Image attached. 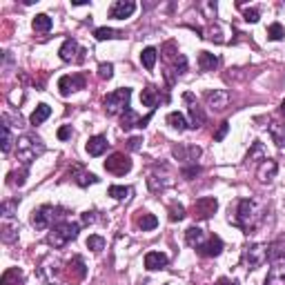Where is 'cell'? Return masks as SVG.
<instances>
[{"label": "cell", "mask_w": 285, "mask_h": 285, "mask_svg": "<svg viewBox=\"0 0 285 285\" xmlns=\"http://www.w3.org/2000/svg\"><path fill=\"white\" fill-rule=\"evenodd\" d=\"M183 98H185V103H189V116H192L189 127H192V129L201 127V125H203V123H205V114H203V110H201V107L194 103V96H192L189 91H187V94H185Z\"/></svg>", "instance_id": "18"}, {"label": "cell", "mask_w": 285, "mask_h": 285, "mask_svg": "<svg viewBox=\"0 0 285 285\" xmlns=\"http://www.w3.org/2000/svg\"><path fill=\"white\" fill-rule=\"evenodd\" d=\"M283 145H285V141H283Z\"/></svg>", "instance_id": "52"}, {"label": "cell", "mask_w": 285, "mask_h": 285, "mask_svg": "<svg viewBox=\"0 0 285 285\" xmlns=\"http://www.w3.org/2000/svg\"><path fill=\"white\" fill-rule=\"evenodd\" d=\"M227 132H230V123L223 121V123H221V127L216 129V134H214V141H216V143H221L223 138H225V134H227Z\"/></svg>", "instance_id": "44"}, {"label": "cell", "mask_w": 285, "mask_h": 285, "mask_svg": "<svg viewBox=\"0 0 285 285\" xmlns=\"http://www.w3.org/2000/svg\"><path fill=\"white\" fill-rule=\"evenodd\" d=\"M94 36H96V40L125 38V34H123V32H116V29H112V27H98V29H94Z\"/></svg>", "instance_id": "29"}, {"label": "cell", "mask_w": 285, "mask_h": 285, "mask_svg": "<svg viewBox=\"0 0 285 285\" xmlns=\"http://www.w3.org/2000/svg\"><path fill=\"white\" fill-rule=\"evenodd\" d=\"M67 272H69V281L71 283H78L87 276V267H85V261L80 256H74L69 263H67Z\"/></svg>", "instance_id": "15"}, {"label": "cell", "mask_w": 285, "mask_h": 285, "mask_svg": "<svg viewBox=\"0 0 285 285\" xmlns=\"http://www.w3.org/2000/svg\"><path fill=\"white\" fill-rule=\"evenodd\" d=\"M25 176H27V167H23L18 174L12 172V174H9V183H12V185H18V187H23V185H25Z\"/></svg>", "instance_id": "41"}, {"label": "cell", "mask_w": 285, "mask_h": 285, "mask_svg": "<svg viewBox=\"0 0 285 285\" xmlns=\"http://www.w3.org/2000/svg\"><path fill=\"white\" fill-rule=\"evenodd\" d=\"M138 123H141V118L136 116V112H134L132 107H129V110L121 116V127L125 129V132H129L132 127H138Z\"/></svg>", "instance_id": "31"}, {"label": "cell", "mask_w": 285, "mask_h": 285, "mask_svg": "<svg viewBox=\"0 0 285 285\" xmlns=\"http://www.w3.org/2000/svg\"><path fill=\"white\" fill-rule=\"evenodd\" d=\"M256 156L261 158V160H265V158H267V156H265V152H263V145L258 143V141L254 143V149H252L250 154H247V160H254V158H256Z\"/></svg>", "instance_id": "43"}, {"label": "cell", "mask_w": 285, "mask_h": 285, "mask_svg": "<svg viewBox=\"0 0 285 285\" xmlns=\"http://www.w3.org/2000/svg\"><path fill=\"white\" fill-rule=\"evenodd\" d=\"M98 76H101L103 80H110L112 76H114V65H112V63H103V65H98Z\"/></svg>", "instance_id": "42"}, {"label": "cell", "mask_w": 285, "mask_h": 285, "mask_svg": "<svg viewBox=\"0 0 285 285\" xmlns=\"http://www.w3.org/2000/svg\"><path fill=\"white\" fill-rule=\"evenodd\" d=\"M281 114H283V116H285V101L281 103Z\"/></svg>", "instance_id": "51"}, {"label": "cell", "mask_w": 285, "mask_h": 285, "mask_svg": "<svg viewBox=\"0 0 285 285\" xmlns=\"http://www.w3.org/2000/svg\"><path fill=\"white\" fill-rule=\"evenodd\" d=\"M269 263H272V267L267 272L265 285H285V256H276Z\"/></svg>", "instance_id": "9"}, {"label": "cell", "mask_w": 285, "mask_h": 285, "mask_svg": "<svg viewBox=\"0 0 285 285\" xmlns=\"http://www.w3.org/2000/svg\"><path fill=\"white\" fill-rule=\"evenodd\" d=\"M136 225L141 227L143 232H149V230H156L158 227V219L154 214H147V212H145V214H141L138 216V221H136Z\"/></svg>", "instance_id": "30"}, {"label": "cell", "mask_w": 285, "mask_h": 285, "mask_svg": "<svg viewBox=\"0 0 285 285\" xmlns=\"http://www.w3.org/2000/svg\"><path fill=\"white\" fill-rule=\"evenodd\" d=\"M85 89V78L80 74H71V76H60L58 80V91L60 96H69L71 91Z\"/></svg>", "instance_id": "11"}, {"label": "cell", "mask_w": 285, "mask_h": 285, "mask_svg": "<svg viewBox=\"0 0 285 285\" xmlns=\"http://www.w3.org/2000/svg\"><path fill=\"white\" fill-rule=\"evenodd\" d=\"M43 154H45L43 138L34 136V134H23V136L18 138V158L23 160L25 165H29L32 160L43 156Z\"/></svg>", "instance_id": "4"}, {"label": "cell", "mask_w": 285, "mask_h": 285, "mask_svg": "<svg viewBox=\"0 0 285 285\" xmlns=\"http://www.w3.org/2000/svg\"><path fill=\"white\" fill-rule=\"evenodd\" d=\"M105 169L110 174H116V176H125L129 169H132V158L123 152H114L110 158L105 160Z\"/></svg>", "instance_id": "8"}, {"label": "cell", "mask_w": 285, "mask_h": 285, "mask_svg": "<svg viewBox=\"0 0 285 285\" xmlns=\"http://www.w3.org/2000/svg\"><path fill=\"white\" fill-rule=\"evenodd\" d=\"M267 38L269 40H283L285 38V27L281 23H272L267 27Z\"/></svg>", "instance_id": "37"}, {"label": "cell", "mask_w": 285, "mask_h": 285, "mask_svg": "<svg viewBox=\"0 0 285 285\" xmlns=\"http://www.w3.org/2000/svg\"><path fill=\"white\" fill-rule=\"evenodd\" d=\"M23 283V272L18 267H9L0 278V285H20Z\"/></svg>", "instance_id": "26"}, {"label": "cell", "mask_w": 285, "mask_h": 285, "mask_svg": "<svg viewBox=\"0 0 285 285\" xmlns=\"http://www.w3.org/2000/svg\"><path fill=\"white\" fill-rule=\"evenodd\" d=\"M74 180L80 185V187H87V185H91V183H98V176L89 174V172H82L80 167H76L74 169Z\"/></svg>", "instance_id": "32"}, {"label": "cell", "mask_w": 285, "mask_h": 285, "mask_svg": "<svg viewBox=\"0 0 285 285\" xmlns=\"http://www.w3.org/2000/svg\"><path fill=\"white\" fill-rule=\"evenodd\" d=\"M87 247H89L91 252H103L105 250V238L98 236V234H91L87 238Z\"/></svg>", "instance_id": "39"}, {"label": "cell", "mask_w": 285, "mask_h": 285, "mask_svg": "<svg viewBox=\"0 0 285 285\" xmlns=\"http://www.w3.org/2000/svg\"><path fill=\"white\" fill-rule=\"evenodd\" d=\"M276 172H278L276 160L265 158V160H261V165H258V169H256V178L261 180V183H269V180H274Z\"/></svg>", "instance_id": "14"}, {"label": "cell", "mask_w": 285, "mask_h": 285, "mask_svg": "<svg viewBox=\"0 0 285 285\" xmlns=\"http://www.w3.org/2000/svg\"><path fill=\"white\" fill-rule=\"evenodd\" d=\"M34 29L36 32H40V34H47L49 29H51V18L47 16V14H38V16L34 18Z\"/></svg>", "instance_id": "33"}, {"label": "cell", "mask_w": 285, "mask_h": 285, "mask_svg": "<svg viewBox=\"0 0 285 285\" xmlns=\"http://www.w3.org/2000/svg\"><path fill=\"white\" fill-rule=\"evenodd\" d=\"M219 285H238L236 281H230V278H219Z\"/></svg>", "instance_id": "50"}, {"label": "cell", "mask_w": 285, "mask_h": 285, "mask_svg": "<svg viewBox=\"0 0 285 285\" xmlns=\"http://www.w3.org/2000/svg\"><path fill=\"white\" fill-rule=\"evenodd\" d=\"M78 232H80V225L78 223H71V221H63L58 223V225H54L49 230L47 234V243L54 250H60V247H65L69 241H74V238H78Z\"/></svg>", "instance_id": "3"}, {"label": "cell", "mask_w": 285, "mask_h": 285, "mask_svg": "<svg viewBox=\"0 0 285 285\" xmlns=\"http://www.w3.org/2000/svg\"><path fill=\"white\" fill-rule=\"evenodd\" d=\"M167 125H169V127H174V129H178V132H185V129L189 127V123L185 121L183 114L172 112V114H167Z\"/></svg>", "instance_id": "28"}, {"label": "cell", "mask_w": 285, "mask_h": 285, "mask_svg": "<svg viewBox=\"0 0 285 285\" xmlns=\"http://www.w3.org/2000/svg\"><path fill=\"white\" fill-rule=\"evenodd\" d=\"M96 221V212H85L82 214V225H89V223Z\"/></svg>", "instance_id": "49"}, {"label": "cell", "mask_w": 285, "mask_h": 285, "mask_svg": "<svg viewBox=\"0 0 285 285\" xmlns=\"http://www.w3.org/2000/svg\"><path fill=\"white\" fill-rule=\"evenodd\" d=\"M147 185H149V189H152V192H163V189H167L169 185H172V178L163 180V178H158V176H149Z\"/></svg>", "instance_id": "36"}, {"label": "cell", "mask_w": 285, "mask_h": 285, "mask_svg": "<svg viewBox=\"0 0 285 285\" xmlns=\"http://www.w3.org/2000/svg\"><path fill=\"white\" fill-rule=\"evenodd\" d=\"M160 101H165L163 96H160V91L156 89V87L154 85H147L143 89V94H141V103L145 107H149V110H156V105H160Z\"/></svg>", "instance_id": "19"}, {"label": "cell", "mask_w": 285, "mask_h": 285, "mask_svg": "<svg viewBox=\"0 0 285 285\" xmlns=\"http://www.w3.org/2000/svg\"><path fill=\"white\" fill-rule=\"evenodd\" d=\"M65 216H67V212L63 207L43 205L32 212V225L36 230H47V227H54V225H58V223H63Z\"/></svg>", "instance_id": "2"}, {"label": "cell", "mask_w": 285, "mask_h": 285, "mask_svg": "<svg viewBox=\"0 0 285 285\" xmlns=\"http://www.w3.org/2000/svg\"><path fill=\"white\" fill-rule=\"evenodd\" d=\"M12 143H14V138H12V129H9V118L3 116V152L5 154L12 149Z\"/></svg>", "instance_id": "34"}, {"label": "cell", "mask_w": 285, "mask_h": 285, "mask_svg": "<svg viewBox=\"0 0 285 285\" xmlns=\"http://www.w3.org/2000/svg\"><path fill=\"white\" fill-rule=\"evenodd\" d=\"M201 174V167H199V165H189V167H185L183 169V176H185V178H187V180H192V178H196V176H199Z\"/></svg>", "instance_id": "45"}, {"label": "cell", "mask_w": 285, "mask_h": 285, "mask_svg": "<svg viewBox=\"0 0 285 285\" xmlns=\"http://www.w3.org/2000/svg\"><path fill=\"white\" fill-rule=\"evenodd\" d=\"M107 138L105 136H91L89 141H87V154L89 156H103L107 149Z\"/></svg>", "instance_id": "21"}, {"label": "cell", "mask_w": 285, "mask_h": 285, "mask_svg": "<svg viewBox=\"0 0 285 285\" xmlns=\"http://www.w3.org/2000/svg\"><path fill=\"white\" fill-rule=\"evenodd\" d=\"M185 219V207L183 205H178V203H174V205H169V221H183Z\"/></svg>", "instance_id": "40"}, {"label": "cell", "mask_w": 285, "mask_h": 285, "mask_svg": "<svg viewBox=\"0 0 285 285\" xmlns=\"http://www.w3.org/2000/svg\"><path fill=\"white\" fill-rule=\"evenodd\" d=\"M0 238H3V243H14L18 241V225L16 223H3V234H0Z\"/></svg>", "instance_id": "27"}, {"label": "cell", "mask_w": 285, "mask_h": 285, "mask_svg": "<svg viewBox=\"0 0 285 285\" xmlns=\"http://www.w3.org/2000/svg\"><path fill=\"white\" fill-rule=\"evenodd\" d=\"M205 101H207V107H210V110L223 112L230 105V94H227L225 89H214V91H207Z\"/></svg>", "instance_id": "13"}, {"label": "cell", "mask_w": 285, "mask_h": 285, "mask_svg": "<svg viewBox=\"0 0 285 285\" xmlns=\"http://www.w3.org/2000/svg\"><path fill=\"white\" fill-rule=\"evenodd\" d=\"M156 58H158V51L154 49V47H145V49L141 51V63H143V67H145L147 71L154 69V65H156Z\"/></svg>", "instance_id": "25"}, {"label": "cell", "mask_w": 285, "mask_h": 285, "mask_svg": "<svg viewBox=\"0 0 285 285\" xmlns=\"http://www.w3.org/2000/svg\"><path fill=\"white\" fill-rule=\"evenodd\" d=\"M185 241H187V245H189V247H196V250H199V247L205 243V232L201 230V227L192 225L189 230L185 232Z\"/></svg>", "instance_id": "22"}, {"label": "cell", "mask_w": 285, "mask_h": 285, "mask_svg": "<svg viewBox=\"0 0 285 285\" xmlns=\"http://www.w3.org/2000/svg\"><path fill=\"white\" fill-rule=\"evenodd\" d=\"M167 263H169V258H167V254H163V252H147L145 254V267H147L149 272L163 269Z\"/></svg>", "instance_id": "20"}, {"label": "cell", "mask_w": 285, "mask_h": 285, "mask_svg": "<svg viewBox=\"0 0 285 285\" xmlns=\"http://www.w3.org/2000/svg\"><path fill=\"white\" fill-rule=\"evenodd\" d=\"M174 158L178 160H185V163H196V158L201 156V147H196V145H192V147H185V145H176V147L172 149Z\"/></svg>", "instance_id": "16"}, {"label": "cell", "mask_w": 285, "mask_h": 285, "mask_svg": "<svg viewBox=\"0 0 285 285\" xmlns=\"http://www.w3.org/2000/svg\"><path fill=\"white\" fill-rule=\"evenodd\" d=\"M110 196L116 201H127L132 196V187H123V185H112L110 187Z\"/></svg>", "instance_id": "35"}, {"label": "cell", "mask_w": 285, "mask_h": 285, "mask_svg": "<svg viewBox=\"0 0 285 285\" xmlns=\"http://www.w3.org/2000/svg\"><path fill=\"white\" fill-rule=\"evenodd\" d=\"M219 210V201L214 196H203V199L194 201V207H192V214H194L196 221H207L216 214Z\"/></svg>", "instance_id": "7"}, {"label": "cell", "mask_w": 285, "mask_h": 285, "mask_svg": "<svg viewBox=\"0 0 285 285\" xmlns=\"http://www.w3.org/2000/svg\"><path fill=\"white\" fill-rule=\"evenodd\" d=\"M199 67H201V71H214L216 67H219V58H216L214 54H210V51H201Z\"/></svg>", "instance_id": "24"}, {"label": "cell", "mask_w": 285, "mask_h": 285, "mask_svg": "<svg viewBox=\"0 0 285 285\" xmlns=\"http://www.w3.org/2000/svg\"><path fill=\"white\" fill-rule=\"evenodd\" d=\"M196 252H199L201 256H219V254L223 252V241H221V236L212 234Z\"/></svg>", "instance_id": "17"}, {"label": "cell", "mask_w": 285, "mask_h": 285, "mask_svg": "<svg viewBox=\"0 0 285 285\" xmlns=\"http://www.w3.org/2000/svg\"><path fill=\"white\" fill-rule=\"evenodd\" d=\"M258 18H261L258 9H245V20L247 23H258Z\"/></svg>", "instance_id": "47"}, {"label": "cell", "mask_w": 285, "mask_h": 285, "mask_svg": "<svg viewBox=\"0 0 285 285\" xmlns=\"http://www.w3.org/2000/svg\"><path fill=\"white\" fill-rule=\"evenodd\" d=\"M263 216H265V210L263 205H258L256 201L252 199H241L236 203V210H230V223L238 230H243L245 234L254 232L258 225L263 223Z\"/></svg>", "instance_id": "1"}, {"label": "cell", "mask_w": 285, "mask_h": 285, "mask_svg": "<svg viewBox=\"0 0 285 285\" xmlns=\"http://www.w3.org/2000/svg\"><path fill=\"white\" fill-rule=\"evenodd\" d=\"M20 201L18 199H12V201H5L3 205H0V214L5 216V219H12L14 216V212H16V207H18Z\"/></svg>", "instance_id": "38"}, {"label": "cell", "mask_w": 285, "mask_h": 285, "mask_svg": "<svg viewBox=\"0 0 285 285\" xmlns=\"http://www.w3.org/2000/svg\"><path fill=\"white\" fill-rule=\"evenodd\" d=\"M127 147L132 149V152H138V149L143 147V138H138V136H134V138H129L127 141Z\"/></svg>", "instance_id": "46"}, {"label": "cell", "mask_w": 285, "mask_h": 285, "mask_svg": "<svg viewBox=\"0 0 285 285\" xmlns=\"http://www.w3.org/2000/svg\"><path fill=\"white\" fill-rule=\"evenodd\" d=\"M129 98H132V89L129 87H121V89H114L112 94L105 96L103 105H105V112L110 116H118V114H125L129 110Z\"/></svg>", "instance_id": "5"}, {"label": "cell", "mask_w": 285, "mask_h": 285, "mask_svg": "<svg viewBox=\"0 0 285 285\" xmlns=\"http://www.w3.org/2000/svg\"><path fill=\"white\" fill-rule=\"evenodd\" d=\"M69 136H71V125H65V127L58 129V138H60V141H67Z\"/></svg>", "instance_id": "48"}, {"label": "cell", "mask_w": 285, "mask_h": 285, "mask_svg": "<svg viewBox=\"0 0 285 285\" xmlns=\"http://www.w3.org/2000/svg\"><path fill=\"white\" fill-rule=\"evenodd\" d=\"M49 116H51V107H49V105H45V103H40V105L34 110L32 116H29V123H32L34 127H36V125H43V123L47 121Z\"/></svg>", "instance_id": "23"}, {"label": "cell", "mask_w": 285, "mask_h": 285, "mask_svg": "<svg viewBox=\"0 0 285 285\" xmlns=\"http://www.w3.org/2000/svg\"><path fill=\"white\" fill-rule=\"evenodd\" d=\"M134 12H136V3H134V0H116L110 9V18L125 20V18L132 16Z\"/></svg>", "instance_id": "12"}, {"label": "cell", "mask_w": 285, "mask_h": 285, "mask_svg": "<svg viewBox=\"0 0 285 285\" xmlns=\"http://www.w3.org/2000/svg\"><path fill=\"white\" fill-rule=\"evenodd\" d=\"M58 54H60V60H65V63H80V60H82V54H85V49H80L78 43H76L74 38H67Z\"/></svg>", "instance_id": "10"}, {"label": "cell", "mask_w": 285, "mask_h": 285, "mask_svg": "<svg viewBox=\"0 0 285 285\" xmlns=\"http://www.w3.org/2000/svg\"><path fill=\"white\" fill-rule=\"evenodd\" d=\"M243 263L247 269H258L267 263V245L263 243H252L243 250Z\"/></svg>", "instance_id": "6"}]
</instances>
